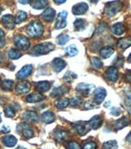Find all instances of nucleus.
<instances>
[{
  "label": "nucleus",
  "mask_w": 131,
  "mask_h": 149,
  "mask_svg": "<svg viewBox=\"0 0 131 149\" xmlns=\"http://www.w3.org/2000/svg\"><path fill=\"white\" fill-rule=\"evenodd\" d=\"M26 31L31 37L35 38V39H39L44 33V27L40 22H33L28 25Z\"/></svg>",
  "instance_id": "f257e3e1"
},
{
  "label": "nucleus",
  "mask_w": 131,
  "mask_h": 149,
  "mask_svg": "<svg viewBox=\"0 0 131 149\" xmlns=\"http://www.w3.org/2000/svg\"><path fill=\"white\" fill-rule=\"evenodd\" d=\"M122 8V4L120 1H113L107 3L104 8V13L107 17H113Z\"/></svg>",
  "instance_id": "f03ea898"
},
{
  "label": "nucleus",
  "mask_w": 131,
  "mask_h": 149,
  "mask_svg": "<svg viewBox=\"0 0 131 149\" xmlns=\"http://www.w3.org/2000/svg\"><path fill=\"white\" fill-rule=\"evenodd\" d=\"M55 46L52 43H43V44H37L33 48V52L37 55H44L50 53L51 51L54 50Z\"/></svg>",
  "instance_id": "7ed1b4c3"
},
{
  "label": "nucleus",
  "mask_w": 131,
  "mask_h": 149,
  "mask_svg": "<svg viewBox=\"0 0 131 149\" xmlns=\"http://www.w3.org/2000/svg\"><path fill=\"white\" fill-rule=\"evenodd\" d=\"M17 130L26 139H31L32 137H34V130L30 125H28L26 123L20 124L18 125Z\"/></svg>",
  "instance_id": "20e7f679"
},
{
  "label": "nucleus",
  "mask_w": 131,
  "mask_h": 149,
  "mask_svg": "<svg viewBox=\"0 0 131 149\" xmlns=\"http://www.w3.org/2000/svg\"><path fill=\"white\" fill-rule=\"evenodd\" d=\"M14 42L16 46L19 48L20 49H23L26 50L30 47V41L26 38V36L23 35H17L15 37L14 39Z\"/></svg>",
  "instance_id": "39448f33"
},
{
  "label": "nucleus",
  "mask_w": 131,
  "mask_h": 149,
  "mask_svg": "<svg viewBox=\"0 0 131 149\" xmlns=\"http://www.w3.org/2000/svg\"><path fill=\"white\" fill-rule=\"evenodd\" d=\"M74 128L75 130V131L78 133L79 135H84L86 134L90 130V125L89 122H83V121H80V122L75 123L74 125Z\"/></svg>",
  "instance_id": "423d86ee"
},
{
  "label": "nucleus",
  "mask_w": 131,
  "mask_h": 149,
  "mask_svg": "<svg viewBox=\"0 0 131 149\" xmlns=\"http://www.w3.org/2000/svg\"><path fill=\"white\" fill-rule=\"evenodd\" d=\"M95 86L93 84H89L80 83L76 86V90L79 93H82L84 95H88L90 94L94 90Z\"/></svg>",
  "instance_id": "0eeeda50"
},
{
  "label": "nucleus",
  "mask_w": 131,
  "mask_h": 149,
  "mask_svg": "<svg viewBox=\"0 0 131 149\" xmlns=\"http://www.w3.org/2000/svg\"><path fill=\"white\" fill-rule=\"evenodd\" d=\"M67 12L66 11H62L58 14L56 22V29H62L66 26V17H67Z\"/></svg>",
  "instance_id": "6e6552de"
},
{
  "label": "nucleus",
  "mask_w": 131,
  "mask_h": 149,
  "mask_svg": "<svg viewBox=\"0 0 131 149\" xmlns=\"http://www.w3.org/2000/svg\"><path fill=\"white\" fill-rule=\"evenodd\" d=\"M107 96V91L104 88H98L94 91V101L97 104H100L104 101Z\"/></svg>",
  "instance_id": "1a4fd4ad"
},
{
  "label": "nucleus",
  "mask_w": 131,
  "mask_h": 149,
  "mask_svg": "<svg viewBox=\"0 0 131 149\" xmlns=\"http://www.w3.org/2000/svg\"><path fill=\"white\" fill-rule=\"evenodd\" d=\"M105 75L108 80L111 82H115L118 79V70L114 66L108 67L105 72Z\"/></svg>",
  "instance_id": "9d476101"
},
{
  "label": "nucleus",
  "mask_w": 131,
  "mask_h": 149,
  "mask_svg": "<svg viewBox=\"0 0 131 149\" xmlns=\"http://www.w3.org/2000/svg\"><path fill=\"white\" fill-rule=\"evenodd\" d=\"M88 5L85 3H79L75 4L72 8V13L75 15H81V14L85 13L88 11Z\"/></svg>",
  "instance_id": "9b49d317"
},
{
  "label": "nucleus",
  "mask_w": 131,
  "mask_h": 149,
  "mask_svg": "<svg viewBox=\"0 0 131 149\" xmlns=\"http://www.w3.org/2000/svg\"><path fill=\"white\" fill-rule=\"evenodd\" d=\"M32 70H33V67H32L31 65H26V66H23L17 74V77L20 79H25L31 74Z\"/></svg>",
  "instance_id": "f8f14e48"
},
{
  "label": "nucleus",
  "mask_w": 131,
  "mask_h": 149,
  "mask_svg": "<svg viewBox=\"0 0 131 149\" xmlns=\"http://www.w3.org/2000/svg\"><path fill=\"white\" fill-rule=\"evenodd\" d=\"M66 66V61L63 59H61V58L57 57V58H55L52 61V68H53V70H55L56 72L61 71L65 68Z\"/></svg>",
  "instance_id": "ddd939ff"
},
{
  "label": "nucleus",
  "mask_w": 131,
  "mask_h": 149,
  "mask_svg": "<svg viewBox=\"0 0 131 149\" xmlns=\"http://www.w3.org/2000/svg\"><path fill=\"white\" fill-rule=\"evenodd\" d=\"M1 22L5 27L8 29H13V27L15 26V19L12 15H4L2 17Z\"/></svg>",
  "instance_id": "4468645a"
},
{
  "label": "nucleus",
  "mask_w": 131,
  "mask_h": 149,
  "mask_svg": "<svg viewBox=\"0 0 131 149\" xmlns=\"http://www.w3.org/2000/svg\"><path fill=\"white\" fill-rule=\"evenodd\" d=\"M54 138L57 142H64L68 138V132L61 129L56 130L54 132Z\"/></svg>",
  "instance_id": "2eb2a0df"
},
{
  "label": "nucleus",
  "mask_w": 131,
  "mask_h": 149,
  "mask_svg": "<svg viewBox=\"0 0 131 149\" xmlns=\"http://www.w3.org/2000/svg\"><path fill=\"white\" fill-rule=\"evenodd\" d=\"M23 118L26 120V121L31 123L38 122L39 120V117L38 115L35 113V111H26L23 115Z\"/></svg>",
  "instance_id": "dca6fc26"
},
{
  "label": "nucleus",
  "mask_w": 131,
  "mask_h": 149,
  "mask_svg": "<svg viewBox=\"0 0 131 149\" xmlns=\"http://www.w3.org/2000/svg\"><path fill=\"white\" fill-rule=\"evenodd\" d=\"M31 88V84L30 83L26 82V81H23V82H20L17 85L16 87V90L18 93H21V94H23V93H26L29 92Z\"/></svg>",
  "instance_id": "f3484780"
},
{
  "label": "nucleus",
  "mask_w": 131,
  "mask_h": 149,
  "mask_svg": "<svg viewBox=\"0 0 131 149\" xmlns=\"http://www.w3.org/2000/svg\"><path fill=\"white\" fill-rule=\"evenodd\" d=\"M129 123H130L129 119L125 117V116H124L122 118L117 120L115 122V124H114V129H115V130H121L123 128L126 127L127 125H129Z\"/></svg>",
  "instance_id": "a211bd4d"
},
{
  "label": "nucleus",
  "mask_w": 131,
  "mask_h": 149,
  "mask_svg": "<svg viewBox=\"0 0 131 149\" xmlns=\"http://www.w3.org/2000/svg\"><path fill=\"white\" fill-rule=\"evenodd\" d=\"M88 122H89V125H90L92 129L97 130V129L101 127V125L102 124V118L101 116L97 115V116H94Z\"/></svg>",
  "instance_id": "6ab92c4d"
},
{
  "label": "nucleus",
  "mask_w": 131,
  "mask_h": 149,
  "mask_svg": "<svg viewBox=\"0 0 131 149\" xmlns=\"http://www.w3.org/2000/svg\"><path fill=\"white\" fill-rule=\"evenodd\" d=\"M45 99V96L43 94L39 93H32L26 97V100L28 102H39L43 101Z\"/></svg>",
  "instance_id": "aec40b11"
},
{
  "label": "nucleus",
  "mask_w": 131,
  "mask_h": 149,
  "mask_svg": "<svg viewBox=\"0 0 131 149\" xmlns=\"http://www.w3.org/2000/svg\"><path fill=\"white\" fill-rule=\"evenodd\" d=\"M55 14H56V12H55L54 9L48 8L43 13L42 17L44 18L46 22H52L55 17Z\"/></svg>",
  "instance_id": "412c9836"
},
{
  "label": "nucleus",
  "mask_w": 131,
  "mask_h": 149,
  "mask_svg": "<svg viewBox=\"0 0 131 149\" xmlns=\"http://www.w3.org/2000/svg\"><path fill=\"white\" fill-rule=\"evenodd\" d=\"M36 88L40 91V92L44 93L48 91L50 88H51V84L48 81H39L38 83L35 84Z\"/></svg>",
  "instance_id": "4be33fe9"
},
{
  "label": "nucleus",
  "mask_w": 131,
  "mask_h": 149,
  "mask_svg": "<svg viewBox=\"0 0 131 149\" xmlns=\"http://www.w3.org/2000/svg\"><path fill=\"white\" fill-rule=\"evenodd\" d=\"M111 31L113 32L114 35H122L123 33L125 31V27L123 25L122 23L121 22H118L114 24L112 27H111Z\"/></svg>",
  "instance_id": "5701e85b"
},
{
  "label": "nucleus",
  "mask_w": 131,
  "mask_h": 149,
  "mask_svg": "<svg viewBox=\"0 0 131 149\" xmlns=\"http://www.w3.org/2000/svg\"><path fill=\"white\" fill-rule=\"evenodd\" d=\"M2 140L3 142V143H4L7 147H10V148H12V147H14L15 145L17 144V139L13 135H6L4 136L3 139H2Z\"/></svg>",
  "instance_id": "b1692460"
},
{
  "label": "nucleus",
  "mask_w": 131,
  "mask_h": 149,
  "mask_svg": "<svg viewBox=\"0 0 131 149\" xmlns=\"http://www.w3.org/2000/svg\"><path fill=\"white\" fill-rule=\"evenodd\" d=\"M42 120L44 121L45 124H50L52 123L55 120V116L52 113V111H45L42 115Z\"/></svg>",
  "instance_id": "393cba45"
},
{
  "label": "nucleus",
  "mask_w": 131,
  "mask_h": 149,
  "mask_svg": "<svg viewBox=\"0 0 131 149\" xmlns=\"http://www.w3.org/2000/svg\"><path fill=\"white\" fill-rule=\"evenodd\" d=\"M117 46L121 49H126L129 47L131 46V38L126 37V38H123L118 41Z\"/></svg>",
  "instance_id": "a878e982"
},
{
  "label": "nucleus",
  "mask_w": 131,
  "mask_h": 149,
  "mask_svg": "<svg viewBox=\"0 0 131 149\" xmlns=\"http://www.w3.org/2000/svg\"><path fill=\"white\" fill-rule=\"evenodd\" d=\"M48 0H35L32 7L33 8L39 10V9L45 8L48 6Z\"/></svg>",
  "instance_id": "bb28decb"
},
{
  "label": "nucleus",
  "mask_w": 131,
  "mask_h": 149,
  "mask_svg": "<svg viewBox=\"0 0 131 149\" xmlns=\"http://www.w3.org/2000/svg\"><path fill=\"white\" fill-rule=\"evenodd\" d=\"M114 53V49L111 47H104L100 50V55L102 58H108Z\"/></svg>",
  "instance_id": "cd10ccee"
},
{
  "label": "nucleus",
  "mask_w": 131,
  "mask_h": 149,
  "mask_svg": "<svg viewBox=\"0 0 131 149\" xmlns=\"http://www.w3.org/2000/svg\"><path fill=\"white\" fill-rule=\"evenodd\" d=\"M66 92H67V89L65 87H57V88H55L52 90V92L51 93V96L52 97H61L64 95Z\"/></svg>",
  "instance_id": "c85d7f7f"
},
{
  "label": "nucleus",
  "mask_w": 131,
  "mask_h": 149,
  "mask_svg": "<svg viewBox=\"0 0 131 149\" xmlns=\"http://www.w3.org/2000/svg\"><path fill=\"white\" fill-rule=\"evenodd\" d=\"M0 85H1V88L5 91H10L12 90L13 87V81L11 79H5L1 82Z\"/></svg>",
  "instance_id": "c756f323"
},
{
  "label": "nucleus",
  "mask_w": 131,
  "mask_h": 149,
  "mask_svg": "<svg viewBox=\"0 0 131 149\" xmlns=\"http://www.w3.org/2000/svg\"><path fill=\"white\" fill-rule=\"evenodd\" d=\"M74 26L77 31H83L86 28V22L84 19H76L74 22Z\"/></svg>",
  "instance_id": "7c9ffc66"
},
{
  "label": "nucleus",
  "mask_w": 131,
  "mask_h": 149,
  "mask_svg": "<svg viewBox=\"0 0 131 149\" xmlns=\"http://www.w3.org/2000/svg\"><path fill=\"white\" fill-rule=\"evenodd\" d=\"M8 55L12 59H18V58H20V57H22V54L17 48H12V49H10L8 51Z\"/></svg>",
  "instance_id": "2f4dec72"
},
{
  "label": "nucleus",
  "mask_w": 131,
  "mask_h": 149,
  "mask_svg": "<svg viewBox=\"0 0 131 149\" xmlns=\"http://www.w3.org/2000/svg\"><path fill=\"white\" fill-rule=\"evenodd\" d=\"M70 104V101L66 98H62V99H59L55 102V105L57 107V108L59 109H63L66 108L67 106Z\"/></svg>",
  "instance_id": "473e14b6"
},
{
  "label": "nucleus",
  "mask_w": 131,
  "mask_h": 149,
  "mask_svg": "<svg viewBox=\"0 0 131 149\" xmlns=\"http://www.w3.org/2000/svg\"><path fill=\"white\" fill-rule=\"evenodd\" d=\"M102 148L103 149H117L118 143L116 140L107 141L103 143L102 145Z\"/></svg>",
  "instance_id": "72a5a7b5"
},
{
  "label": "nucleus",
  "mask_w": 131,
  "mask_h": 149,
  "mask_svg": "<svg viewBox=\"0 0 131 149\" xmlns=\"http://www.w3.org/2000/svg\"><path fill=\"white\" fill-rule=\"evenodd\" d=\"M66 53L70 57H74L78 54V49L75 45H70L69 47L66 48Z\"/></svg>",
  "instance_id": "f704fd0d"
},
{
  "label": "nucleus",
  "mask_w": 131,
  "mask_h": 149,
  "mask_svg": "<svg viewBox=\"0 0 131 149\" xmlns=\"http://www.w3.org/2000/svg\"><path fill=\"white\" fill-rule=\"evenodd\" d=\"M69 40H70L69 35H66V34H61L57 38V44L60 45H65L69 41Z\"/></svg>",
  "instance_id": "c9c22d12"
},
{
  "label": "nucleus",
  "mask_w": 131,
  "mask_h": 149,
  "mask_svg": "<svg viewBox=\"0 0 131 149\" xmlns=\"http://www.w3.org/2000/svg\"><path fill=\"white\" fill-rule=\"evenodd\" d=\"M91 64L92 66L95 69H100L101 67L103 66L102 61H101L99 58L95 57H91Z\"/></svg>",
  "instance_id": "e433bc0d"
},
{
  "label": "nucleus",
  "mask_w": 131,
  "mask_h": 149,
  "mask_svg": "<svg viewBox=\"0 0 131 149\" xmlns=\"http://www.w3.org/2000/svg\"><path fill=\"white\" fill-rule=\"evenodd\" d=\"M26 18H27V14L23 11H19L17 14V16H16V23L19 24L21 22H24Z\"/></svg>",
  "instance_id": "4c0bfd02"
},
{
  "label": "nucleus",
  "mask_w": 131,
  "mask_h": 149,
  "mask_svg": "<svg viewBox=\"0 0 131 149\" xmlns=\"http://www.w3.org/2000/svg\"><path fill=\"white\" fill-rule=\"evenodd\" d=\"M77 78V75L76 74H75L74 72H72V71H68V72H66L65 74V76H64V79H65L66 82H72L75 79H76Z\"/></svg>",
  "instance_id": "58836bf2"
},
{
  "label": "nucleus",
  "mask_w": 131,
  "mask_h": 149,
  "mask_svg": "<svg viewBox=\"0 0 131 149\" xmlns=\"http://www.w3.org/2000/svg\"><path fill=\"white\" fill-rule=\"evenodd\" d=\"M81 103H82V98L79 96L74 97L70 100V104L71 106H73V107L79 106Z\"/></svg>",
  "instance_id": "ea45409f"
},
{
  "label": "nucleus",
  "mask_w": 131,
  "mask_h": 149,
  "mask_svg": "<svg viewBox=\"0 0 131 149\" xmlns=\"http://www.w3.org/2000/svg\"><path fill=\"white\" fill-rule=\"evenodd\" d=\"M4 112L7 117H13V116H15V113H16L14 108H13V107H11V106H8V107L5 108Z\"/></svg>",
  "instance_id": "a19ab883"
},
{
  "label": "nucleus",
  "mask_w": 131,
  "mask_h": 149,
  "mask_svg": "<svg viewBox=\"0 0 131 149\" xmlns=\"http://www.w3.org/2000/svg\"><path fill=\"white\" fill-rule=\"evenodd\" d=\"M66 149H80V147L76 142L71 141L70 143H68V144L66 146Z\"/></svg>",
  "instance_id": "79ce46f5"
},
{
  "label": "nucleus",
  "mask_w": 131,
  "mask_h": 149,
  "mask_svg": "<svg viewBox=\"0 0 131 149\" xmlns=\"http://www.w3.org/2000/svg\"><path fill=\"white\" fill-rule=\"evenodd\" d=\"M97 145L94 142H88L84 145L83 149H96Z\"/></svg>",
  "instance_id": "37998d69"
},
{
  "label": "nucleus",
  "mask_w": 131,
  "mask_h": 149,
  "mask_svg": "<svg viewBox=\"0 0 131 149\" xmlns=\"http://www.w3.org/2000/svg\"><path fill=\"white\" fill-rule=\"evenodd\" d=\"M85 108L86 109H92V108H93L94 107H95V103L94 102H93L92 101H88L86 103H85Z\"/></svg>",
  "instance_id": "c03bdc74"
},
{
  "label": "nucleus",
  "mask_w": 131,
  "mask_h": 149,
  "mask_svg": "<svg viewBox=\"0 0 131 149\" xmlns=\"http://www.w3.org/2000/svg\"><path fill=\"white\" fill-rule=\"evenodd\" d=\"M111 113L113 115V116H119V115L121 114V109L118 108V107H113L111 109Z\"/></svg>",
  "instance_id": "a18cd8bd"
},
{
  "label": "nucleus",
  "mask_w": 131,
  "mask_h": 149,
  "mask_svg": "<svg viewBox=\"0 0 131 149\" xmlns=\"http://www.w3.org/2000/svg\"><path fill=\"white\" fill-rule=\"evenodd\" d=\"M125 79L127 82L131 83V70H129L126 74H125Z\"/></svg>",
  "instance_id": "49530a36"
},
{
  "label": "nucleus",
  "mask_w": 131,
  "mask_h": 149,
  "mask_svg": "<svg viewBox=\"0 0 131 149\" xmlns=\"http://www.w3.org/2000/svg\"><path fill=\"white\" fill-rule=\"evenodd\" d=\"M18 1L22 4H27V3H30L31 2H32L33 0H18Z\"/></svg>",
  "instance_id": "de8ad7c7"
},
{
  "label": "nucleus",
  "mask_w": 131,
  "mask_h": 149,
  "mask_svg": "<svg viewBox=\"0 0 131 149\" xmlns=\"http://www.w3.org/2000/svg\"><path fill=\"white\" fill-rule=\"evenodd\" d=\"M5 44H6V42H5L4 39L3 38H0V48L4 47Z\"/></svg>",
  "instance_id": "09e8293b"
},
{
  "label": "nucleus",
  "mask_w": 131,
  "mask_h": 149,
  "mask_svg": "<svg viewBox=\"0 0 131 149\" xmlns=\"http://www.w3.org/2000/svg\"><path fill=\"white\" fill-rule=\"evenodd\" d=\"M9 131H10V128H8V126H3L2 129V132H3V133H8Z\"/></svg>",
  "instance_id": "8fccbe9b"
},
{
  "label": "nucleus",
  "mask_w": 131,
  "mask_h": 149,
  "mask_svg": "<svg viewBox=\"0 0 131 149\" xmlns=\"http://www.w3.org/2000/svg\"><path fill=\"white\" fill-rule=\"evenodd\" d=\"M56 3H58V4H60V3H65L66 0H53Z\"/></svg>",
  "instance_id": "3c124183"
},
{
  "label": "nucleus",
  "mask_w": 131,
  "mask_h": 149,
  "mask_svg": "<svg viewBox=\"0 0 131 149\" xmlns=\"http://www.w3.org/2000/svg\"><path fill=\"white\" fill-rule=\"evenodd\" d=\"M126 140L129 141V142H130V143H131V132L130 133V134H129V135L127 136Z\"/></svg>",
  "instance_id": "603ef678"
},
{
  "label": "nucleus",
  "mask_w": 131,
  "mask_h": 149,
  "mask_svg": "<svg viewBox=\"0 0 131 149\" xmlns=\"http://www.w3.org/2000/svg\"><path fill=\"white\" fill-rule=\"evenodd\" d=\"M3 35H4V32H3V31L2 29H0V38H3Z\"/></svg>",
  "instance_id": "864d4df0"
},
{
  "label": "nucleus",
  "mask_w": 131,
  "mask_h": 149,
  "mask_svg": "<svg viewBox=\"0 0 131 149\" xmlns=\"http://www.w3.org/2000/svg\"><path fill=\"white\" fill-rule=\"evenodd\" d=\"M127 97H128V98L130 99L131 101V92L128 93V94H127Z\"/></svg>",
  "instance_id": "5fc2aeb1"
},
{
  "label": "nucleus",
  "mask_w": 131,
  "mask_h": 149,
  "mask_svg": "<svg viewBox=\"0 0 131 149\" xmlns=\"http://www.w3.org/2000/svg\"><path fill=\"white\" fill-rule=\"evenodd\" d=\"M89 1H90L91 3H98L99 0H89Z\"/></svg>",
  "instance_id": "6e6d98bb"
},
{
  "label": "nucleus",
  "mask_w": 131,
  "mask_h": 149,
  "mask_svg": "<svg viewBox=\"0 0 131 149\" xmlns=\"http://www.w3.org/2000/svg\"><path fill=\"white\" fill-rule=\"evenodd\" d=\"M128 60H129V61L130 62H131V53L130 54V56H129V57H128Z\"/></svg>",
  "instance_id": "4d7b16f0"
},
{
  "label": "nucleus",
  "mask_w": 131,
  "mask_h": 149,
  "mask_svg": "<svg viewBox=\"0 0 131 149\" xmlns=\"http://www.w3.org/2000/svg\"><path fill=\"white\" fill-rule=\"evenodd\" d=\"M16 149H26V148H23V147H18L17 148H16Z\"/></svg>",
  "instance_id": "13d9d810"
},
{
  "label": "nucleus",
  "mask_w": 131,
  "mask_h": 149,
  "mask_svg": "<svg viewBox=\"0 0 131 149\" xmlns=\"http://www.w3.org/2000/svg\"><path fill=\"white\" fill-rule=\"evenodd\" d=\"M2 13V9H1V8H0V14Z\"/></svg>",
  "instance_id": "bf43d9fd"
},
{
  "label": "nucleus",
  "mask_w": 131,
  "mask_h": 149,
  "mask_svg": "<svg viewBox=\"0 0 131 149\" xmlns=\"http://www.w3.org/2000/svg\"><path fill=\"white\" fill-rule=\"evenodd\" d=\"M0 122H1V116H0Z\"/></svg>",
  "instance_id": "052dcab7"
}]
</instances>
